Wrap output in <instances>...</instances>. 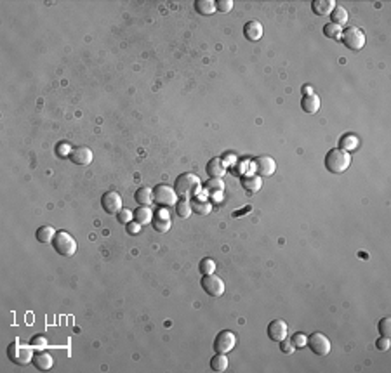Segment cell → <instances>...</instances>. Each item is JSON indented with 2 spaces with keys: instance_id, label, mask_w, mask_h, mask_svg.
Here are the masks:
<instances>
[{
  "instance_id": "obj_1",
  "label": "cell",
  "mask_w": 391,
  "mask_h": 373,
  "mask_svg": "<svg viewBox=\"0 0 391 373\" xmlns=\"http://www.w3.org/2000/svg\"><path fill=\"white\" fill-rule=\"evenodd\" d=\"M200 189H202L200 177L195 174H190V172H184V174L177 175L176 183H174V191L183 200L195 198L196 194L200 193Z\"/></svg>"
},
{
  "instance_id": "obj_2",
  "label": "cell",
  "mask_w": 391,
  "mask_h": 373,
  "mask_svg": "<svg viewBox=\"0 0 391 373\" xmlns=\"http://www.w3.org/2000/svg\"><path fill=\"white\" fill-rule=\"evenodd\" d=\"M351 165V156L341 148H332L325 155V168L330 174H344Z\"/></svg>"
},
{
  "instance_id": "obj_3",
  "label": "cell",
  "mask_w": 391,
  "mask_h": 373,
  "mask_svg": "<svg viewBox=\"0 0 391 373\" xmlns=\"http://www.w3.org/2000/svg\"><path fill=\"white\" fill-rule=\"evenodd\" d=\"M33 354L35 352H33L31 344L30 346H23V344L20 342V339H16L14 342H11L7 347V356L14 365H20V366L28 365V363L33 359Z\"/></svg>"
},
{
  "instance_id": "obj_4",
  "label": "cell",
  "mask_w": 391,
  "mask_h": 373,
  "mask_svg": "<svg viewBox=\"0 0 391 373\" xmlns=\"http://www.w3.org/2000/svg\"><path fill=\"white\" fill-rule=\"evenodd\" d=\"M52 247L56 250V254H59L61 257H73L77 254V241L66 231L56 233V236L52 240Z\"/></svg>"
},
{
  "instance_id": "obj_5",
  "label": "cell",
  "mask_w": 391,
  "mask_h": 373,
  "mask_svg": "<svg viewBox=\"0 0 391 373\" xmlns=\"http://www.w3.org/2000/svg\"><path fill=\"white\" fill-rule=\"evenodd\" d=\"M200 285H202L203 292L207 293L209 297H212V299H219L224 295V281H222L218 274H214V273L203 274Z\"/></svg>"
},
{
  "instance_id": "obj_6",
  "label": "cell",
  "mask_w": 391,
  "mask_h": 373,
  "mask_svg": "<svg viewBox=\"0 0 391 373\" xmlns=\"http://www.w3.org/2000/svg\"><path fill=\"white\" fill-rule=\"evenodd\" d=\"M153 202L164 209H169L177 203V194L174 187L167 186V184H158L153 189Z\"/></svg>"
},
{
  "instance_id": "obj_7",
  "label": "cell",
  "mask_w": 391,
  "mask_h": 373,
  "mask_svg": "<svg viewBox=\"0 0 391 373\" xmlns=\"http://www.w3.org/2000/svg\"><path fill=\"white\" fill-rule=\"evenodd\" d=\"M342 44L351 50H360L365 46V33L358 26H349L346 31L341 33Z\"/></svg>"
},
{
  "instance_id": "obj_8",
  "label": "cell",
  "mask_w": 391,
  "mask_h": 373,
  "mask_svg": "<svg viewBox=\"0 0 391 373\" xmlns=\"http://www.w3.org/2000/svg\"><path fill=\"white\" fill-rule=\"evenodd\" d=\"M306 346L310 347L317 356H327L330 352V349H332L330 340L323 335L322 331H315V333H311L306 340Z\"/></svg>"
},
{
  "instance_id": "obj_9",
  "label": "cell",
  "mask_w": 391,
  "mask_h": 373,
  "mask_svg": "<svg viewBox=\"0 0 391 373\" xmlns=\"http://www.w3.org/2000/svg\"><path fill=\"white\" fill-rule=\"evenodd\" d=\"M235 346H237V337L230 330L219 331L218 337L214 339V350L219 354H228L235 349Z\"/></svg>"
},
{
  "instance_id": "obj_10",
  "label": "cell",
  "mask_w": 391,
  "mask_h": 373,
  "mask_svg": "<svg viewBox=\"0 0 391 373\" xmlns=\"http://www.w3.org/2000/svg\"><path fill=\"white\" fill-rule=\"evenodd\" d=\"M101 207L110 215H117L122 210V196L117 191H106L101 196Z\"/></svg>"
},
{
  "instance_id": "obj_11",
  "label": "cell",
  "mask_w": 391,
  "mask_h": 373,
  "mask_svg": "<svg viewBox=\"0 0 391 373\" xmlns=\"http://www.w3.org/2000/svg\"><path fill=\"white\" fill-rule=\"evenodd\" d=\"M254 170H256L257 175H261V177H269V175L275 174L276 170V162L273 160L271 156H257V158H254Z\"/></svg>"
},
{
  "instance_id": "obj_12",
  "label": "cell",
  "mask_w": 391,
  "mask_h": 373,
  "mask_svg": "<svg viewBox=\"0 0 391 373\" xmlns=\"http://www.w3.org/2000/svg\"><path fill=\"white\" fill-rule=\"evenodd\" d=\"M266 333H268L269 340H273V342H282V340L287 339L289 326L284 320H273L266 328Z\"/></svg>"
},
{
  "instance_id": "obj_13",
  "label": "cell",
  "mask_w": 391,
  "mask_h": 373,
  "mask_svg": "<svg viewBox=\"0 0 391 373\" xmlns=\"http://www.w3.org/2000/svg\"><path fill=\"white\" fill-rule=\"evenodd\" d=\"M151 222H153V228L157 233H167L171 229V226H172L169 210L164 209V207H160V209L153 213V221Z\"/></svg>"
},
{
  "instance_id": "obj_14",
  "label": "cell",
  "mask_w": 391,
  "mask_h": 373,
  "mask_svg": "<svg viewBox=\"0 0 391 373\" xmlns=\"http://www.w3.org/2000/svg\"><path fill=\"white\" fill-rule=\"evenodd\" d=\"M68 158L75 165H89L92 162V151L87 146H75Z\"/></svg>"
},
{
  "instance_id": "obj_15",
  "label": "cell",
  "mask_w": 391,
  "mask_h": 373,
  "mask_svg": "<svg viewBox=\"0 0 391 373\" xmlns=\"http://www.w3.org/2000/svg\"><path fill=\"white\" fill-rule=\"evenodd\" d=\"M263 33H265V28H263V24H261L259 21H256V19L247 21V23L244 24V37H245L249 42H257V40H261Z\"/></svg>"
},
{
  "instance_id": "obj_16",
  "label": "cell",
  "mask_w": 391,
  "mask_h": 373,
  "mask_svg": "<svg viewBox=\"0 0 391 373\" xmlns=\"http://www.w3.org/2000/svg\"><path fill=\"white\" fill-rule=\"evenodd\" d=\"M240 184H242V187L245 189V193L254 194L263 187V179H261V175H257V174H245L240 177Z\"/></svg>"
},
{
  "instance_id": "obj_17",
  "label": "cell",
  "mask_w": 391,
  "mask_h": 373,
  "mask_svg": "<svg viewBox=\"0 0 391 373\" xmlns=\"http://www.w3.org/2000/svg\"><path fill=\"white\" fill-rule=\"evenodd\" d=\"M31 363H33L35 368L40 370V372H47V370L52 368L54 359H52V356H50L49 352H46L44 349H40L39 352H35V354H33Z\"/></svg>"
},
{
  "instance_id": "obj_18",
  "label": "cell",
  "mask_w": 391,
  "mask_h": 373,
  "mask_svg": "<svg viewBox=\"0 0 391 373\" xmlns=\"http://www.w3.org/2000/svg\"><path fill=\"white\" fill-rule=\"evenodd\" d=\"M205 170H207L209 177H218V179H222L224 174H226V165H224V162H222L221 158H212V160L207 163V167H205Z\"/></svg>"
},
{
  "instance_id": "obj_19",
  "label": "cell",
  "mask_w": 391,
  "mask_h": 373,
  "mask_svg": "<svg viewBox=\"0 0 391 373\" xmlns=\"http://www.w3.org/2000/svg\"><path fill=\"white\" fill-rule=\"evenodd\" d=\"M320 97L317 94H306L303 95V101H301V108H303L304 113L313 115L320 110Z\"/></svg>"
},
{
  "instance_id": "obj_20",
  "label": "cell",
  "mask_w": 391,
  "mask_h": 373,
  "mask_svg": "<svg viewBox=\"0 0 391 373\" xmlns=\"http://www.w3.org/2000/svg\"><path fill=\"white\" fill-rule=\"evenodd\" d=\"M134 221L141 226L150 224L153 221V210L150 209V205H139L134 210Z\"/></svg>"
},
{
  "instance_id": "obj_21",
  "label": "cell",
  "mask_w": 391,
  "mask_h": 373,
  "mask_svg": "<svg viewBox=\"0 0 391 373\" xmlns=\"http://www.w3.org/2000/svg\"><path fill=\"white\" fill-rule=\"evenodd\" d=\"M336 7V2L334 0H313L311 2V9L317 16H329L332 12V9Z\"/></svg>"
},
{
  "instance_id": "obj_22",
  "label": "cell",
  "mask_w": 391,
  "mask_h": 373,
  "mask_svg": "<svg viewBox=\"0 0 391 373\" xmlns=\"http://www.w3.org/2000/svg\"><path fill=\"white\" fill-rule=\"evenodd\" d=\"M56 233L58 231H56L52 226H40V228L37 229V233H35V236H37V240H39L40 243L47 245V243H52Z\"/></svg>"
},
{
  "instance_id": "obj_23",
  "label": "cell",
  "mask_w": 391,
  "mask_h": 373,
  "mask_svg": "<svg viewBox=\"0 0 391 373\" xmlns=\"http://www.w3.org/2000/svg\"><path fill=\"white\" fill-rule=\"evenodd\" d=\"M134 200L139 205H151L153 203V189L150 187H138L134 193Z\"/></svg>"
},
{
  "instance_id": "obj_24",
  "label": "cell",
  "mask_w": 391,
  "mask_h": 373,
  "mask_svg": "<svg viewBox=\"0 0 391 373\" xmlns=\"http://www.w3.org/2000/svg\"><path fill=\"white\" fill-rule=\"evenodd\" d=\"M348 11H346L344 7H341V5H336V7L332 9V12H330V19H332V23H336L338 26H342V24L348 23Z\"/></svg>"
},
{
  "instance_id": "obj_25",
  "label": "cell",
  "mask_w": 391,
  "mask_h": 373,
  "mask_svg": "<svg viewBox=\"0 0 391 373\" xmlns=\"http://www.w3.org/2000/svg\"><path fill=\"white\" fill-rule=\"evenodd\" d=\"M195 9H196V12L202 16H211L218 11V9H216V2H212V0H196Z\"/></svg>"
},
{
  "instance_id": "obj_26",
  "label": "cell",
  "mask_w": 391,
  "mask_h": 373,
  "mask_svg": "<svg viewBox=\"0 0 391 373\" xmlns=\"http://www.w3.org/2000/svg\"><path fill=\"white\" fill-rule=\"evenodd\" d=\"M192 209H193V212H196L198 215H209L212 210V203L203 198H195L192 203Z\"/></svg>"
},
{
  "instance_id": "obj_27",
  "label": "cell",
  "mask_w": 391,
  "mask_h": 373,
  "mask_svg": "<svg viewBox=\"0 0 391 373\" xmlns=\"http://www.w3.org/2000/svg\"><path fill=\"white\" fill-rule=\"evenodd\" d=\"M211 368L214 370V372H218V373L224 372V370L228 368L226 354H219V352H216V356H212V358H211Z\"/></svg>"
},
{
  "instance_id": "obj_28",
  "label": "cell",
  "mask_w": 391,
  "mask_h": 373,
  "mask_svg": "<svg viewBox=\"0 0 391 373\" xmlns=\"http://www.w3.org/2000/svg\"><path fill=\"white\" fill-rule=\"evenodd\" d=\"M205 187H207V191L212 196H218V194H221L224 191V183H222V179H218V177H211L207 181V184H205Z\"/></svg>"
},
{
  "instance_id": "obj_29",
  "label": "cell",
  "mask_w": 391,
  "mask_h": 373,
  "mask_svg": "<svg viewBox=\"0 0 391 373\" xmlns=\"http://www.w3.org/2000/svg\"><path fill=\"white\" fill-rule=\"evenodd\" d=\"M176 212H177V215H179L181 219H188L190 215H192V212H193L192 203H190L188 200L181 198V202L176 203Z\"/></svg>"
},
{
  "instance_id": "obj_30",
  "label": "cell",
  "mask_w": 391,
  "mask_h": 373,
  "mask_svg": "<svg viewBox=\"0 0 391 373\" xmlns=\"http://www.w3.org/2000/svg\"><path fill=\"white\" fill-rule=\"evenodd\" d=\"M341 26H338L336 23H327L325 26H323V35H325L327 38H332V40H338V38H341Z\"/></svg>"
},
{
  "instance_id": "obj_31",
  "label": "cell",
  "mask_w": 391,
  "mask_h": 373,
  "mask_svg": "<svg viewBox=\"0 0 391 373\" xmlns=\"http://www.w3.org/2000/svg\"><path fill=\"white\" fill-rule=\"evenodd\" d=\"M341 149H344V151H351V149H357L358 148V139L355 136H351V134H346L344 137L341 139Z\"/></svg>"
},
{
  "instance_id": "obj_32",
  "label": "cell",
  "mask_w": 391,
  "mask_h": 373,
  "mask_svg": "<svg viewBox=\"0 0 391 373\" xmlns=\"http://www.w3.org/2000/svg\"><path fill=\"white\" fill-rule=\"evenodd\" d=\"M117 221H119L120 224L127 226L129 222L134 221V212H130L129 209H122L119 213H117Z\"/></svg>"
},
{
  "instance_id": "obj_33",
  "label": "cell",
  "mask_w": 391,
  "mask_h": 373,
  "mask_svg": "<svg viewBox=\"0 0 391 373\" xmlns=\"http://www.w3.org/2000/svg\"><path fill=\"white\" fill-rule=\"evenodd\" d=\"M198 269L202 274H212L216 271V262L212 259H202L198 264Z\"/></svg>"
},
{
  "instance_id": "obj_34",
  "label": "cell",
  "mask_w": 391,
  "mask_h": 373,
  "mask_svg": "<svg viewBox=\"0 0 391 373\" xmlns=\"http://www.w3.org/2000/svg\"><path fill=\"white\" fill-rule=\"evenodd\" d=\"M381 337H391V318H383L377 325Z\"/></svg>"
},
{
  "instance_id": "obj_35",
  "label": "cell",
  "mask_w": 391,
  "mask_h": 373,
  "mask_svg": "<svg viewBox=\"0 0 391 373\" xmlns=\"http://www.w3.org/2000/svg\"><path fill=\"white\" fill-rule=\"evenodd\" d=\"M216 9H218L219 12H230L231 9H233V0H218L216 2Z\"/></svg>"
},
{
  "instance_id": "obj_36",
  "label": "cell",
  "mask_w": 391,
  "mask_h": 373,
  "mask_svg": "<svg viewBox=\"0 0 391 373\" xmlns=\"http://www.w3.org/2000/svg\"><path fill=\"white\" fill-rule=\"evenodd\" d=\"M306 340H308V337L303 335V333H294L291 342L294 344V347H299V349H301V347L306 346Z\"/></svg>"
},
{
  "instance_id": "obj_37",
  "label": "cell",
  "mask_w": 391,
  "mask_h": 373,
  "mask_svg": "<svg viewBox=\"0 0 391 373\" xmlns=\"http://www.w3.org/2000/svg\"><path fill=\"white\" fill-rule=\"evenodd\" d=\"M72 149H73V148L68 144V142H59L58 148H56V153H58L59 156H63V158H65V156H70Z\"/></svg>"
},
{
  "instance_id": "obj_38",
  "label": "cell",
  "mask_w": 391,
  "mask_h": 373,
  "mask_svg": "<svg viewBox=\"0 0 391 373\" xmlns=\"http://www.w3.org/2000/svg\"><path fill=\"white\" fill-rule=\"evenodd\" d=\"M280 344V350L284 352V354H294V344L291 342V340H282V342H278Z\"/></svg>"
},
{
  "instance_id": "obj_39",
  "label": "cell",
  "mask_w": 391,
  "mask_h": 373,
  "mask_svg": "<svg viewBox=\"0 0 391 373\" xmlns=\"http://www.w3.org/2000/svg\"><path fill=\"white\" fill-rule=\"evenodd\" d=\"M390 337H379V339L376 340V347L379 350H383V352H386L388 349H390Z\"/></svg>"
},
{
  "instance_id": "obj_40",
  "label": "cell",
  "mask_w": 391,
  "mask_h": 373,
  "mask_svg": "<svg viewBox=\"0 0 391 373\" xmlns=\"http://www.w3.org/2000/svg\"><path fill=\"white\" fill-rule=\"evenodd\" d=\"M125 228H127V233L134 236V234H139V233H141V228H143V226H141V224H138V222H136V221H132V222H129V224H127Z\"/></svg>"
},
{
  "instance_id": "obj_41",
  "label": "cell",
  "mask_w": 391,
  "mask_h": 373,
  "mask_svg": "<svg viewBox=\"0 0 391 373\" xmlns=\"http://www.w3.org/2000/svg\"><path fill=\"white\" fill-rule=\"evenodd\" d=\"M31 347H44L47 344V339L46 337H42V335H37V337H33L31 339Z\"/></svg>"
},
{
  "instance_id": "obj_42",
  "label": "cell",
  "mask_w": 391,
  "mask_h": 373,
  "mask_svg": "<svg viewBox=\"0 0 391 373\" xmlns=\"http://www.w3.org/2000/svg\"><path fill=\"white\" fill-rule=\"evenodd\" d=\"M252 210V207L250 205H247L245 209H242V210H237V212H233V217H242L244 213H247V212H250Z\"/></svg>"
},
{
  "instance_id": "obj_43",
  "label": "cell",
  "mask_w": 391,
  "mask_h": 373,
  "mask_svg": "<svg viewBox=\"0 0 391 373\" xmlns=\"http://www.w3.org/2000/svg\"><path fill=\"white\" fill-rule=\"evenodd\" d=\"M303 94L306 95V94H313V89L310 87V85H304L303 87Z\"/></svg>"
}]
</instances>
